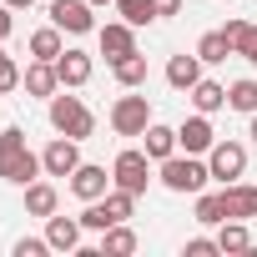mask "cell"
Wrapping results in <instances>:
<instances>
[{"instance_id": "1", "label": "cell", "mask_w": 257, "mask_h": 257, "mask_svg": "<svg viewBox=\"0 0 257 257\" xmlns=\"http://www.w3.org/2000/svg\"><path fill=\"white\" fill-rule=\"evenodd\" d=\"M41 172H46V167H41V157L26 147V132H21V126H6V132H0V177L16 182V187H31Z\"/></svg>"}, {"instance_id": "2", "label": "cell", "mask_w": 257, "mask_h": 257, "mask_svg": "<svg viewBox=\"0 0 257 257\" xmlns=\"http://www.w3.org/2000/svg\"><path fill=\"white\" fill-rule=\"evenodd\" d=\"M51 126H56L61 137L86 142V137L96 132V116H91V106H86L81 96H51Z\"/></svg>"}, {"instance_id": "3", "label": "cell", "mask_w": 257, "mask_h": 257, "mask_svg": "<svg viewBox=\"0 0 257 257\" xmlns=\"http://www.w3.org/2000/svg\"><path fill=\"white\" fill-rule=\"evenodd\" d=\"M207 177H212V167H207V162H197L192 152H187V157H177V152H172V157L162 162V187H167V192H202V187H207Z\"/></svg>"}, {"instance_id": "4", "label": "cell", "mask_w": 257, "mask_h": 257, "mask_svg": "<svg viewBox=\"0 0 257 257\" xmlns=\"http://www.w3.org/2000/svg\"><path fill=\"white\" fill-rule=\"evenodd\" d=\"M147 126H152L147 96H121V101L111 106V132H116V137H147Z\"/></svg>"}, {"instance_id": "5", "label": "cell", "mask_w": 257, "mask_h": 257, "mask_svg": "<svg viewBox=\"0 0 257 257\" xmlns=\"http://www.w3.org/2000/svg\"><path fill=\"white\" fill-rule=\"evenodd\" d=\"M111 182L142 197V192H147V182H152V157H147V152H121V157H116V167H111Z\"/></svg>"}, {"instance_id": "6", "label": "cell", "mask_w": 257, "mask_h": 257, "mask_svg": "<svg viewBox=\"0 0 257 257\" xmlns=\"http://www.w3.org/2000/svg\"><path fill=\"white\" fill-rule=\"evenodd\" d=\"M51 26H61V31H71V36H86V31H96L91 0H51Z\"/></svg>"}, {"instance_id": "7", "label": "cell", "mask_w": 257, "mask_h": 257, "mask_svg": "<svg viewBox=\"0 0 257 257\" xmlns=\"http://www.w3.org/2000/svg\"><path fill=\"white\" fill-rule=\"evenodd\" d=\"M41 167H46V177H71V172L81 167V142H76V137H56V142L41 152Z\"/></svg>"}, {"instance_id": "8", "label": "cell", "mask_w": 257, "mask_h": 257, "mask_svg": "<svg viewBox=\"0 0 257 257\" xmlns=\"http://www.w3.org/2000/svg\"><path fill=\"white\" fill-rule=\"evenodd\" d=\"M207 167H212L217 182H237V177L247 172V147H237V142H217V147L207 152Z\"/></svg>"}, {"instance_id": "9", "label": "cell", "mask_w": 257, "mask_h": 257, "mask_svg": "<svg viewBox=\"0 0 257 257\" xmlns=\"http://www.w3.org/2000/svg\"><path fill=\"white\" fill-rule=\"evenodd\" d=\"M177 147H182V152H192V157H202V152H212V147H217V132H212L207 111H197V116H187V121L177 126Z\"/></svg>"}, {"instance_id": "10", "label": "cell", "mask_w": 257, "mask_h": 257, "mask_svg": "<svg viewBox=\"0 0 257 257\" xmlns=\"http://www.w3.org/2000/svg\"><path fill=\"white\" fill-rule=\"evenodd\" d=\"M106 187H111L106 167H91V162H81V167L71 172V192H76L81 202H101V197H106Z\"/></svg>"}, {"instance_id": "11", "label": "cell", "mask_w": 257, "mask_h": 257, "mask_svg": "<svg viewBox=\"0 0 257 257\" xmlns=\"http://www.w3.org/2000/svg\"><path fill=\"white\" fill-rule=\"evenodd\" d=\"M137 26H126V21H111V26H101V56L116 66L121 56H132L137 51V36H132Z\"/></svg>"}, {"instance_id": "12", "label": "cell", "mask_w": 257, "mask_h": 257, "mask_svg": "<svg viewBox=\"0 0 257 257\" xmlns=\"http://www.w3.org/2000/svg\"><path fill=\"white\" fill-rule=\"evenodd\" d=\"M46 242H51V252H76L81 247V217H46Z\"/></svg>"}, {"instance_id": "13", "label": "cell", "mask_w": 257, "mask_h": 257, "mask_svg": "<svg viewBox=\"0 0 257 257\" xmlns=\"http://www.w3.org/2000/svg\"><path fill=\"white\" fill-rule=\"evenodd\" d=\"M222 207H227V217H237V222L257 217V187H247V182H227V187H222Z\"/></svg>"}, {"instance_id": "14", "label": "cell", "mask_w": 257, "mask_h": 257, "mask_svg": "<svg viewBox=\"0 0 257 257\" xmlns=\"http://www.w3.org/2000/svg\"><path fill=\"white\" fill-rule=\"evenodd\" d=\"M56 76H61V86H86L91 81V56L86 51H61L56 56Z\"/></svg>"}, {"instance_id": "15", "label": "cell", "mask_w": 257, "mask_h": 257, "mask_svg": "<svg viewBox=\"0 0 257 257\" xmlns=\"http://www.w3.org/2000/svg\"><path fill=\"white\" fill-rule=\"evenodd\" d=\"M167 81H172L177 91H192V86L202 81V56H172V61H167Z\"/></svg>"}, {"instance_id": "16", "label": "cell", "mask_w": 257, "mask_h": 257, "mask_svg": "<svg viewBox=\"0 0 257 257\" xmlns=\"http://www.w3.org/2000/svg\"><path fill=\"white\" fill-rule=\"evenodd\" d=\"M132 252H137V232L126 222H116V227L101 232V257H132Z\"/></svg>"}, {"instance_id": "17", "label": "cell", "mask_w": 257, "mask_h": 257, "mask_svg": "<svg viewBox=\"0 0 257 257\" xmlns=\"http://www.w3.org/2000/svg\"><path fill=\"white\" fill-rule=\"evenodd\" d=\"M26 91H31V96H56V91H61L56 61H36V66L26 71Z\"/></svg>"}, {"instance_id": "18", "label": "cell", "mask_w": 257, "mask_h": 257, "mask_svg": "<svg viewBox=\"0 0 257 257\" xmlns=\"http://www.w3.org/2000/svg\"><path fill=\"white\" fill-rule=\"evenodd\" d=\"M56 207H61V192H56L51 182H31V187H26V212H31V217H51Z\"/></svg>"}, {"instance_id": "19", "label": "cell", "mask_w": 257, "mask_h": 257, "mask_svg": "<svg viewBox=\"0 0 257 257\" xmlns=\"http://www.w3.org/2000/svg\"><path fill=\"white\" fill-rule=\"evenodd\" d=\"M192 106H197V111H207V116H212V111H222V106H227V86L202 76V81L192 86Z\"/></svg>"}, {"instance_id": "20", "label": "cell", "mask_w": 257, "mask_h": 257, "mask_svg": "<svg viewBox=\"0 0 257 257\" xmlns=\"http://www.w3.org/2000/svg\"><path fill=\"white\" fill-rule=\"evenodd\" d=\"M217 247H222V252H252V232H247V222L227 217L222 232H217Z\"/></svg>"}, {"instance_id": "21", "label": "cell", "mask_w": 257, "mask_h": 257, "mask_svg": "<svg viewBox=\"0 0 257 257\" xmlns=\"http://www.w3.org/2000/svg\"><path fill=\"white\" fill-rule=\"evenodd\" d=\"M111 71H116V81H121L126 91H137V86L147 81V56H142V51H132V56H121Z\"/></svg>"}, {"instance_id": "22", "label": "cell", "mask_w": 257, "mask_h": 257, "mask_svg": "<svg viewBox=\"0 0 257 257\" xmlns=\"http://www.w3.org/2000/svg\"><path fill=\"white\" fill-rule=\"evenodd\" d=\"M172 152H177V132L152 121V126H147V157H152V162H167Z\"/></svg>"}, {"instance_id": "23", "label": "cell", "mask_w": 257, "mask_h": 257, "mask_svg": "<svg viewBox=\"0 0 257 257\" xmlns=\"http://www.w3.org/2000/svg\"><path fill=\"white\" fill-rule=\"evenodd\" d=\"M66 46H61V26H46V31H36L31 36V56L36 61H56Z\"/></svg>"}, {"instance_id": "24", "label": "cell", "mask_w": 257, "mask_h": 257, "mask_svg": "<svg viewBox=\"0 0 257 257\" xmlns=\"http://www.w3.org/2000/svg\"><path fill=\"white\" fill-rule=\"evenodd\" d=\"M116 16L126 26H152L157 21V6H152V0H116Z\"/></svg>"}, {"instance_id": "25", "label": "cell", "mask_w": 257, "mask_h": 257, "mask_svg": "<svg viewBox=\"0 0 257 257\" xmlns=\"http://www.w3.org/2000/svg\"><path fill=\"white\" fill-rule=\"evenodd\" d=\"M197 56H202L207 66H217V61H227V56H232V46H227V31H207V36L197 41Z\"/></svg>"}, {"instance_id": "26", "label": "cell", "mask_w": 257, "mask_h": 257, "mask_svg": "<svg viewBox=\"0 0 257 257\" xmlns=\"http://www.w3.org/2000/svg\"><path fill=\"white\" fill-rule=\"evenodd\" d=\"M227 106L242 111V116H252L257 111V81H232L227 86Z\"/></svg>"}, {"instance_id": "27", "label": "cell", "mask_w": 257, "mask_h": 257, "mask_svg": "<svg viewBox=\"0 0 257 257\" xmlns=\"http://www.w3.org/2000/svg\"><path fill=\"white\" fill-rule=\"evenodd\" d=\"M252 41H257V26H252V21H227V46H232V56H247Z\"/></svg>"}, {"instance_id": "28", "label": "cell", "mask_w": 257, "mask_h": 257, "mask_svg": "<svg viewBox=\"0 0 257 257\" xmlns=\"http://www.w3.org/2000/svg\"><path fill=\"white\" fill-rule=\"evenodd\" d=\"M197 222H202V227H217V222H227L222 192H212V197H197Z\"/></svg>"}, {"instance_id": "29", "label": "cell", "mask_w": 257, "mask_h": 257, "mask_svg": "<svg viewBox=\"0 0 257 257\" xmlns=\"http://www.w3.org/2000/svg\"><path fill=\"white\" fill-rule=\"evenodd\" d=\"M16 86H21V66L11 51H0V91H16Z\"/></svg>"}, {"instance_id": "30", "label": "cell", "mask_w": 257, "mask_h": 257, "mask_svg": "<svg viewBox=\"0 0 257 257\" xmlns=\"http://www.w3.org/2000/svg\"><path fill=\"white\" fill-rule=\"evenodd\" d=\"M46 252H51L46 237H21V242H16V257H46Z\"/></svg>"}, {"instance_id": "31", "label": "cell", "mask_w": 257, "mask_h": 257, "mask_svg": "<svg viewBox=\"0 0 257 257\" xmlns=\"http://www.w3.org/2000/svg\"><path fill=\"white\" fill-rule=\"evenodd\" d=\"M212 252H222L217 237H192V242H187V257H212Z\"/></svg>"}, {"instance_id": "32", "label": "cell", "mask_w": 257, "mask_h": 257, "mask_svg": "<svg viewBox=\"0 0 257 257\" xmlns=\"http://www.w3.org/2000/svg\"><path fill=\"white\" fill-rule=\"evenodd\" d=\"M152 6H157V21L162 16H182V0H152Z\"/></svg>"}, {"instance_id": "33", "label": "cell", "mask_w": 257, "mask_h": 257, "mask_svg": "<svg viewBox=\"0 0 257 257\" xmlns=\"http://www.w3.org/2000/svg\"><path fill=\"white\" fill-rule=\"evenodd\" d=\"M11 31H16V16H11V6H0V41H6Z\"/></svg>"}, {"instance_id": "34", "label": "cell", "mask_w": 257, "mask_h": 257, "mask_svg": "<svg viewBox=\"0 0 257 257\" xmlns=\"http://www.w3.org/2000/svg\"><path fill=\"white\" fill-rule=\"evenodd\" d=\"M6 6H11V11H31V6H36V0H6Z\"/></svg>"}, {"instance_id": "35", "label": "cell", "mask_w": 257, "mask_h": 257, "mask_svg": "<svg viewBox=\"0 0 257 257\" xmlns=\"http://www.w3.org/2000/svg\"><path fill=\"white\" fill-rule=\"evenodd\" d=\"M247 61H252V66H257V41H252V51H247Z\"/></svg>"}, {"instance_id": "36", "label": "cell", "mask_w": 257, "mask_h": 257, "mask_svg": "<svg viewBox=\"0 0 257 257\" xmlns=\"http://www.w3.org/2000/svg\"><path fill=\"white\" fill-rule=\"evenodd\" d=\"M252 142H257V111H252Z\"/></svg>"}, {"instance_id": "37", "label": "cell", "mask_w": 257, "mask_h": 257, "mask_svg": "<svg viewBox=\"0 0 257 257\" xmlns=\"http://www.w3.org/2000/svg\"><path fill=\"white\" fill-rule=\"evenodd\" d=\"M91 6H116V0H91Z\"/></svg>"}]
</instances>
